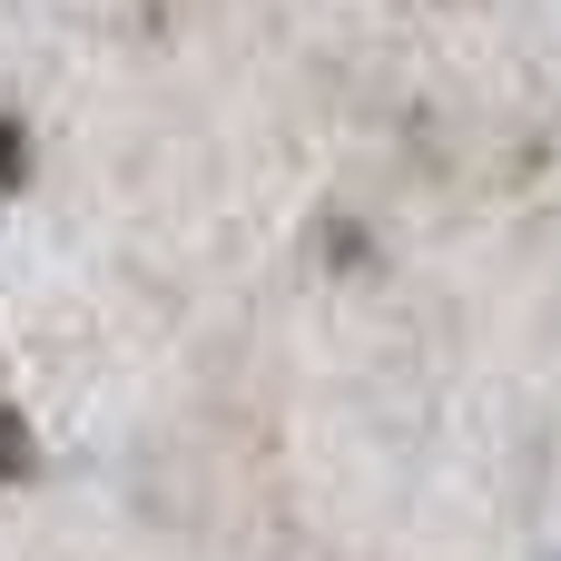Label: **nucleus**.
I'll list each match as a JSON object with an SVG mask.
<instances>
[{
  "label": "nucleus",
  "mask_w": 561,
  "mask_h": 561,
  "mask_svg": "<svg viewBox=\"0 0 561 561\" xmlns=\"http://www.w3.org/2000/svg\"><path fill=\"white\" fill-rule=\"evenodd\" d=\"M30 178V138H20V118H0V187H20Z\"/></svg>",
  "instance_id": "nucleus-1"
},
{
  "label": "nucleus",
  "mask_w": 561,
  "mask_h": 561,
  "mask_svg": "<svg viewBox=\"0 0 561 561\" xmlns=\"http://www.w3.org/2000/svg\"><path fill=\"white\" fill-rule=\"evenodd\" d=\"M30 473V434H20V414H0V483H20Z\"/></svg>",
  "instance_id": "nucleus-2"
}]
</instances>
